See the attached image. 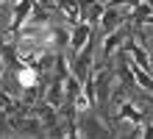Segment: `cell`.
I'll use <instances>...</instances> for the list:
<instances>
[{
  "label": "cell",
  "instance_id": "6da1fadb",
  "mask_svg": "<svg viewBox=\"0 0 153 139\" xmlns=\"http://www.w3.org/2000/svg\"><path fill=\"white\" fill-rule=\"evenodd\" d=\"M33 78H36L33 72H22V75H20V81H22V83H33Z\"/></svg>",
  "mask_w": 153,
  "mask_h": 139
}]
</instances>
